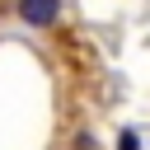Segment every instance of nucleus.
<instances>
[{"instance_id":"1","label":"nucleus","mask_w":150,"mask_h":150,"mask_svg":"<svg viewBox=\"0 0 150 150\" xmlns=\"http://www.w3.org/2000/svg\"><path fill=\"white\" fill-rule=\"evenodd\" d=\"M19 19L33 28H52L61 19V0H19Z\"/></svg>"},{"instance_id":"2","label":"nucleus","mask_w":150,"mask_h":150,"mask_svg":"<svg viewBox=\"0 0 150 150\" xmlns=\"http://www.w3.org/2000/svg\"><path fill=\"white\" fill-rule=\"evenodd\" d=\"M117 150H141V136H136V131H122V141H117Z\"/></svg>"}]
</instances>
